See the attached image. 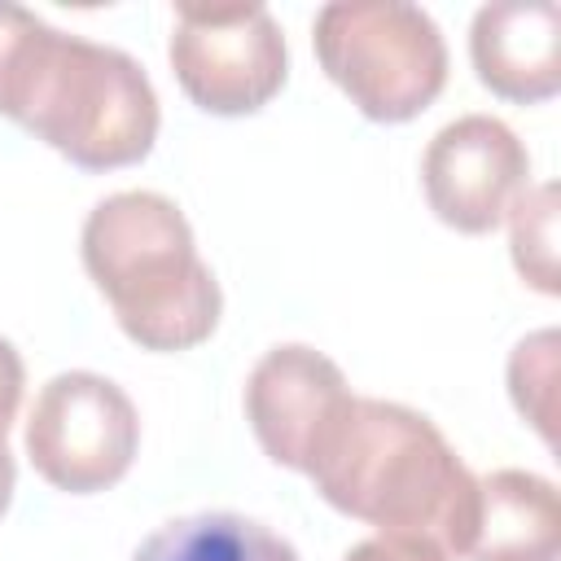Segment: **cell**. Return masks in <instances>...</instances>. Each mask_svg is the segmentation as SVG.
<instances>
[{"label": "cell", "instance_id": "1", "mask_svg": "<svg viewBox=\"0 0 561 561\" xmlns=\"http://www.w3.org/2000/svg\"><path fill=\"white\" fill-rule=\"evenodd\" d=\"M307 478L324 504L377 526V535L430 539L447 557L469 548L478 478L443 430L403 403L351 399Z\"/></svg>", "mask_w": 561, "mask_h": 561}, {"label": "cell", "instance_id": "13", "mask_svg": "<svg viewBox=\"0 0 561 561\" xmlns=\"http://www.w3.org/2000/svg\"><path fill=\"white\" fill-rule=\"evenodd\" d=\"M557 329H539L522 337L508 355V394L513 408L539 430L548 447H557Z\"/></svg>", "mask_w": 561, "mask_h": 561}, {"label": "cell", "instance_id": "12", "mask_svg": "<svg viewBox=\"0 0 561 561\" xmlns=\"http://www.w3.org/2000/svg\"><path fill=\"white\" fill-rule=\"evenodd\" d=\"M508 245H513V267L522 272L526 285L539 294H561V272H557V184H535L522 188L508 206Z\"/></svg>", "mask_w": 561, "mask_h": 561}, {"label": "cell", "instance_id": "3", "mask_svg": "<svg viewBox=\"0 0 561 561\" xmlns=\"http://www.w3.org/2000/svg\"><path fill=\"white\" fill-rule=\"evenodd\" d=\"M0 114L83 171L131 167L158 140V92L140 61L44 18L9 75Z\"/></svg>", "mask_w": 561, "mask_h": 561}, {"label": "cell", "instance_id": "6", "mask_svg": "<svg viewBox=\"0 0 561 561\" xmlns=\"http://www.w3.org/2000/svg\"><path fill=\"white\" fill-rule=\"evenodd\" d=\"M140 443L131 399L101 373H57L26 416V456L35 473L66 495H96L114 486Z\"/></svg>", "mask_w": 561, "mask_h": 561}, {"label": "cell", "instance_id": "11", "mask_svg": "<svg viewBox=\"0 0 561 561\" xmlns=\"http://www.w3.org/2000/svg\"><path fill=\"white\" fill-rule=\"evenodd\" d=\"M131 561H298L294 543L241 513H188L162 522Z\"/></svg>", "mask_w": 561, "mask_h": 561}, {"label": "cell", "instance_id": "5", "mask_svg": "<svg viewBox=\"0 0 561 561\" xmlns=\"http://www.w3.org/2000/svg\"><path fill=\"white\" fill-rule=\"evenodd\" d=\"M167 57L184 96L219 118L263 110L289 75L285 35L263 4H175Z\"/></svg>", "mask_w": 561, "mask_h": 561}, {"label": "cell", "instance_id": "7", "mask_svg": "<svg viewBox=\"0 0 561 561\" xmlns=\"http://www.w3.org/2000/svg\"><path fill=\"white\" fill-rule=\"evenodd\" d=\"M421 188L447 228L482 237L508 215L513 197L530 188V153L508 123L465 114L425 145Z\"/></svg>", "mask_w": 561, "mask_h": 561}, {"label": "cell", "instance_id": "2", "mask_svg": "<svg viewBox=\"0 0 561 561\" xmlns=\"http://www.w3.org/2000/svg\"><path fill=\"white\" fill-rule=\"evenodd\" d=\"M79 245L92 285L136 346L188 351L215 333L224 294L171 197L127 188L96 202Z\"/></svg>", "mask_w": 561, "mask_h": 561}, {"label": "cell", "instance_id": "9", "mask_svg": "<svg viewBox=\"0 0 561 561\" xmlns=\"http://www.w3.org/2000/svg\"><path fill=\"white\" fill-rule=\"evenodd\" d=\"M473 75L486 92L539 105L561 92V9L552 0L482 4L469 26Z\"/></svg>", "mask_w": 561, "mask_h": 561}, {"label": "cell", "instance_id": "15", "mask_svg": "<svg viewBox=\"0 0 561 561\" xmlns=\"http://www.w3.org/2000/svg\"><path fill=\"white\" fill-rule=\"evenodd\" d=\"M22 386H26L22 355L13 351V342H4V337H0V438L9 434V425H13V416H18Z\"/></svg>", "mask_w": 561, "mask_h": 561}, {"label": "cell", "instance_id": "16", "mask_svg": "<svg viewBox=\"0 0 561 561\" xmlns=\"http://www.w3.org/2000/svg\"><path fill=\"white\" fill-rule=\"evenodd\" d=\"M13 482H18V465H13V451L0 438V517H4V508L13 500Z\"/></svg>", "mask_w": 561, "mask_h": 561}, {"label": "cell", "instance_id": "14", "mask_svg": "<svg viewBox=\"0 0 561 561\" xmlns=\"http://www.w3.org/2000/svg\"><path fill=\"white\" fill-rule=\"evenodd\" d=\"M342 561H451L443 548H434L430 539H412V535H373L364 543H355Z\"/></svg>", "mask_w": 561, "mask_h": 561}, {"label": "cell", "instance_id": "4", "mask_svg": "<svg viewBox=\"0 0 561 561\" xmlns=\"http://www.w3.org/2000/svg\"><path fill=\"white\" fill-rule=\"evenodd\" d=\"M316 61L373 123H408L447 88L438 22L403 0H333L316 13Z\"/></svg>", "mask_w": 561, "mask_h": 561}, {"label": "cell", "instance_id": "10", "mask_svg": "<svg viewBox=\"0 0 561 561\" xmlns=\"http://www.w3.org/2000/svg\"><path fill=\"white\" fill-rule=\"evenodd\" d=\"M469 561H557L561 500L530 469H495L478 478V517L465 548Z\"/></svg>", "mask_w": 561, "mask_h": 561}, {"label": "cell", "instance_id": "8", "mask_svg": "<svg viewBox=\"0 0 561 561\" xmlns=\"http://www.w3.org/2000/svg\"><path fill=\"white\" fill-rule=\"evenodd\" d=\"M355 394L342 368L316 346H272L245 381V416L267 460L307 473Z\"/></svg>", "mask_w": 561, "mask_h": 561}]
</instances>
